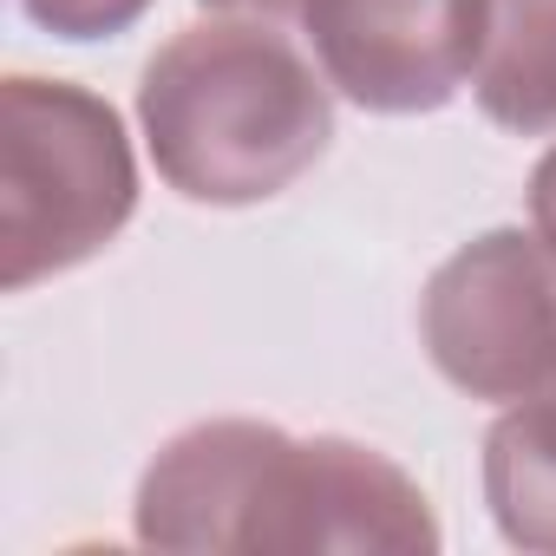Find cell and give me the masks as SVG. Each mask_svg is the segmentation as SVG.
Instances as JSON below:
<instances>
[{
    "label": "cell",
    "instance_id": "cell-6",
    "mask_svg": "<svg viewBox=\"0 0 556 556\" xmlns=\"http://www.w3.org/2000/svg\"><path fill=\"white\" fill-rule=\"evenodd\" d=\"M484 504L504 543L556 556V387L484 432Z\"/></svg>",
    "mask_w": 556,
    "mask_h": 556
},
{
    "label": "cell",
    "instance_id": "cell-9",
    "mask_svg": "<svg viewBox=\"0 0 556 556\" xmlns=\"http://www.w3.org/2000/svg\"><path fill=\"white\" fill-rule=\"evenodd\" d=\"M530 229L549 242V255H556V151L530 170Z\"/></svg>",
    "mask_w": 556,
    "mask_h": 556
},
{
    "label": "cell",
    "instance_id": "cell-3",
    "mask_svg": "<svg viewBox=\"0 0 556 556\" xmlns=\"http://www.w3.org/2000/svg\"><path fill=\"white\" fill-rule=\"evenodd\" d=\"M138 210V164L118 112L66 79L0 86V289L92 262Z\"/></svg>",
    "mask_w": 556,
    "mask_h": 556
},
{
    "label": "cell",
    "instance_id": "cell-8",
    "mask_svg": "<svg viewBox=\"0 0 556 556\" xmlns=\"http://www.w3.org/2000/svg\"><path fill=\"white\" fill-rule=\"evenodd\" d=\"M151 0H21V14L53 40H112L144 21Z\"/></svg>",
    "mask_w": 556,
    "mask_h": 556
},
{
    "label": "cell",
    "instance_id": "cell-2",
    "mask_svg": "<svg viewBox=\"0 0 556 556\" xmlns=\"http://www.w3.org/2000/svg\"><path fill=\"white\" fill-rule=\"evenodd\" d=\"M138 125L157 177L210 210L282 197L334 138L321 73L268 27H184L138 86Z\"/></svg>",
    "mask_w": 556,
    "mask_h": 556
},
{
    "label": "cell",
    "instance_id": "cell-5",
    "mask_svg": "<svg viewBox=\"0 0 556 556\" xmlns=\"http://www.w3.org/2000/svg\"><path fill=\"white\" fill-rule=\"evenodd\" d=\"M308 34L334 92L413 118L458 99L484 60L491 0H308Z\"/></svg>",
    "mask_w": 556,
    "mask_h": 556
},
{
    "label": "cell",
    "instance_id": "cell-10",
    "mask_svg": "<svg viewBox=\"0 0 556 556\" xmlns=\"http://www.w3.org/2000/svg\"><path fill=\"white\" fill-rule=\"evenodd\" d=\"M216 14H255V21H282V14H308V0H203Z\"/></svg>",
    "mask_w": 556,
    "mask_h": 556
},
{
    "label": "cell",
    "instance_id": "cell-7",
    "mask_svg": "<svg viewBox=\"0 0 556 556\" xmlns=\"http://www.w3.org/2000/svg\"><path fill=\"white\" fill-rule=\"evenodd\" d=\"M478 112L517 138L556 131V0H491Z\"/></svg>",
    "mask_w": 556,
    "mask_h": 556
},
{
    "label": "cell",
    "instance_id": "cell-1",
    "mask_svg": "<svg viewBox=\"0 0 556 556\" xmlns=\"http://www.w3.org/2000/svg\"><path fill=\"white\" fill-rule=\"evenodd\" d=\"M138 543L151 549H380L432 556L426 491L374 445L302 439L262 419H203L138 478Z\"/></svg>",
    "mask_w": 556,
    "mask_h": 556
},
{
    "label": "cell",
    "instance_id": "cell-4",
    "mask_svg": "<svg viewBox=\"0 0 556 556\" xmlns=\"http://www.w3.org/2000/svg\"><path fill=\"white\" fill-rule=\"evenodd\" d=\"M432 367L471 400H536L556 387V255L543 236L484 229L432 268L419 295Z\"/></svg>",
    "mask_w": 556,
    "mask_h": 556
}]
</instances>
